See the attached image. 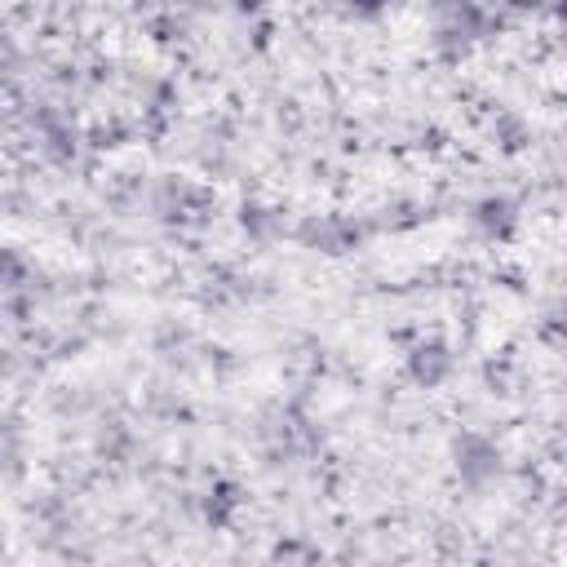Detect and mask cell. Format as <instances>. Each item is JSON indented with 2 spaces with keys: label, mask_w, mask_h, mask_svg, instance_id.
<instances>
[{
  "label": "cell",
  "mask_w": 567,
  "mask_h": 567,
  "mask_svg": "<svg viewBox=\"0 0 567 567\" xmlns=\"http://www.w3.org/2000/svg\"><path fill=\"white\" fill-rule=\"evenodd\" d=\"M563 18H567V9H563Z\"/></svg>",
  "instance_id": "cell-1"
}]
</instances>
